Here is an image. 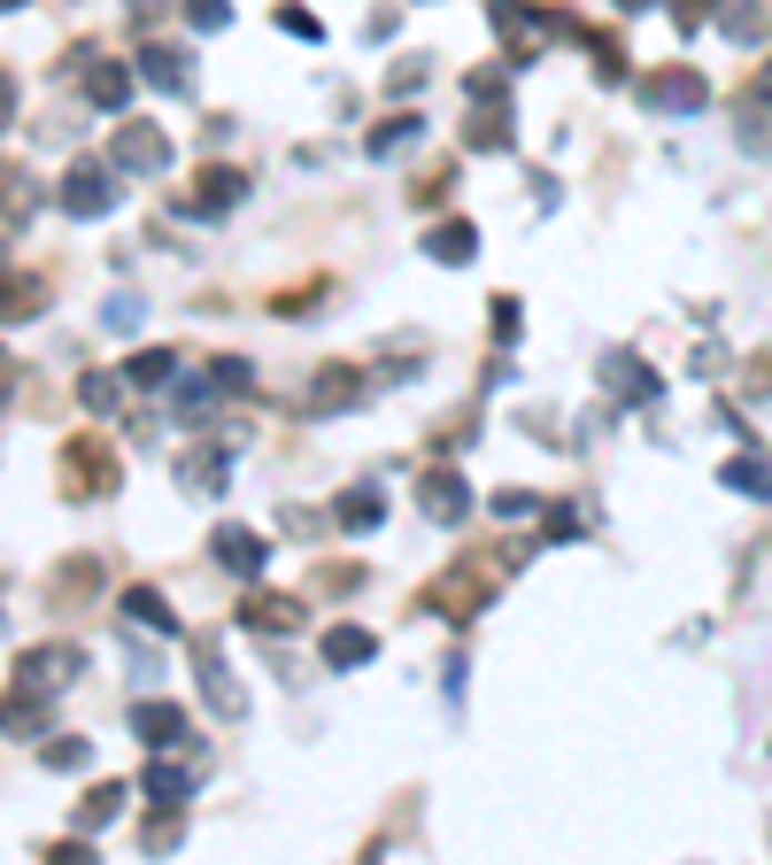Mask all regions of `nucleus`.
<instances>
[{"mask_svg": "<svg viewBox=\"0 0 772 865\" xmlns=\"http://www.w3.org/2000/svg\"><path fill=\"white\" fill-rule=\"evenodd\" d=\"M109 201H117V185H109L101 163H78V171L62 178V209H70V217H101Z\"/></svg>", "mask_w": 772, "mask_h": 865, "instance_id": "f257e3e1", "label": "nucleus"}, {"mask_svg": "<svg viewBox=\"0 0 772 865\" xmlns=\"http://www.w3.org/2000/svg\"><path fill=\"white\" fill-rule=\"evenodd\" d=\"M117 163H124V171H140V178H154L162 163H170V148H162V132H154V124H124V132H117Z\"/></svg>", "mask_w": 772, "mask_h": 865, "instance_id": "f03ea898", "label": "nucleus"}, {"mask_svg": "<svg viewBox=\"0 0 772 865\" xmlns=\"http://www.w3.org/2000/svg\"><path fill=\"white\" fill-rule=\"evenodd\" d=\"M217 564L224 572H263V541L248 525H217Z\"/></svg>", "mask_w": 772, "mask_h": 865, "instance_id": "7ed1b4c3", "label": "nucleus"}, {"mask_svg": "<svg viewBox=\"0 0 772 865\" xmlns=\"http://www.w3.org/2000/svg\"><path fill=\"white\" fill-rule=\"evenodd\" d=\"M463 511H471V503H463V480H457V472H433V480H425V519L457 525Z\"/></svg>", "mask_w": 772, "mask_h": 865, "instance_id": "20e7f679", "label": "nucleus"}, {"mask_svg": "<svg viewBox=\"0 0 772 865\" xmlns=\"http://www.w3.org/2000/svg\"><path fill=\"white\" fill-rule=\"evenodd\" d=\"M649 101H656V109H695V101H703V78H695V70H664V78L649 86Z\"/></svg>", "mask_w": 772, "mask_h": 865, "instance_id": "39448f33", "label": "nucleus"}, {"mask_svg": "<svg viewBox=\"0 0 772 865\" xmlns=\"http://www.w3.org/2000/svg\"><path fill=\"white\" fill-rule=\"evenodd\" d=\"M603 386H611V394H625V402H649V394H656V379H649L633 355H618L611 371H603Z\"/></svg>", "mask_w": 772, "mask_h": 865, "instance_id": "423d86ee", "label": "nucleus"}, {"mask_svg": "<svg viewBox=\"0 0 772 865\" xmlns=\"http://www.w3.org/2000/svg\"><path fill=\"white\" fill-rule=\"evenodd\" d=\"M363 657H371V634H363V626H332V634H324V665H363Z\"/></svg>", "mask_w": 772, "mask_h": 865, "instance_id": "0eeeda50", "label": "nucleus"}, {"mask_svg": "<svg viewBox=\"0 0 772 865\" xmlns=\"http://www.w3.org/2000/svg\"><path fill=\"white\" fill-rule=\"evenodd\" d=\"M355 386H363L355 371H324V379L309 386V410H340V402H355Z\"/></svg>", "mask_w": 772, "mask_h": 865, "instance_id": "6e6552de", "label": "nucleus"}, {"mask_svg": "<svg viewBox=\"0 0 772 865\" xmlns=\"http://www.w3.org/2000/svg\"><path fill=\"white\" fill-rule=\"evenodd\" d=\"M148 78L162 86V93H186V78H193V70L178 62V47H148Z\"/></svg>", "mask_w": 772, "mask_h": 865, "instance_id": "1a4fd4ad", "label": "nucleus"}, {"mask_svg": "<svg viewBox=\"0 0 772 865\" xmlns=\"http://www.w3.org/2000/svg\"><path fill=\"white\" fill-rule=\"evenodd\" d=\"M140 734H148V742H178V734H186V718H178L170 703H140Z\"/></svg>", "mask_w": 772, "mask_h": 865, "instance_id": "9d476101", "label": "nucleus"}, {"mask_svg": "<svg viewBox=\"0 0 772 865\" xmlns=\"http://www.w3.org/2000/svg\"><path fill=\"white\" fill-rule=\"evenodd\" d=\"M86 93H93V101H101V109H124V93H132V78H124V70H109V62H101V70H93V78H86Z\"/></svg>", "mask_w": 772, "mask_h": 865, "instance_id": "9b49d317", "label": "nucleus"}, {"mask_svg": "<svg viewBox=\"0 0 772 865\" xmlns=\"http://www.w3.org/2000/svg\"><path fill=\"white\" fill-rule=\"evenodd\" d=\"M232 201H240V178H232V171H209V185H201V201H193V209H209V217H217V209H232Z\"/></svg>", "mask_w": 772, "mask_h": 865, "instance_id": "f8f14e48", "label": "nucleus"}, {"mask_svg": "<svg viewBox=\"0 0 772 865\" xmlns=\"http://www.w3.org/2000/svg\"><path fill=\"white\" fill-rule=\"evenodd\" d=\"M124 611H132L140 626H154V634H170V611H162V595H148V587H132V595H124Z\"/></svg>", "mask_w": 772, "mask_h": 865, "instance_id": "ddd939ff", "label": "nucleus"}, {"mask_svg": "<svg viewBox=\"0 0 772 865\" xmlns=\"http://www.w3.org/2000/svg\"><path fill=\"white\" fill-rule=\"evenodd\" d=\"M433 255H441V263H471V224H441V232H433Z\"/></svg>", "mask_w": 772, "mask_h": 865, "instance_id": "4468645a", "label": "nucleus"}, {"mask_svg": "<svg viewBox=\"0 0 772 865\" xmlns=\"http://www.w3.org/2000/svg\"><path fill=\"white\" fill-rule=\"evenodd\" d=\"M148 796H154V804H186V773H178V765H154V773H148Z\"/></svg>", "mask_w": 772, "mask_h": 865, "instance_id": "2eb2a0df", "label": "nucleus"}, {"mask_svg": "<svg viewBox=\"0 0 772 865\" xmlns=\"http://www.w3.org/2000/svg\"><path fill=\"white\" fill-rule=\"evenodd\" d=\"M726 487H742V495H758V503H765V495H772L765 464H726Z\"/></svg>", "mask_w": 772, "mask_h": 865, "instance_id": "dca6fc26", "label": "nucleus"}, {"mask_svg": "<svg viewBox=\"0 0 772 865\" xmlns=\"http://www.w3.org/2000/svg\"><path fill=\"white\" fill-rule=\"evenodd\" d=\"M410 140H418V117H402V124L371 132V155H394V148H410Z\"/></svg>", "mask_w": 772, "mask_h": 865, "instance_id": "f3484780", "label": "nucleus"}, {"mask_svg": "<svg viewBox=\"0 0 772 865\" xmlns=\"http://www.w3.org/2000/svg\"><path fill=\"white\" fill-rule=\"evenodd\" d=\"M117 804H124V788H93V796H86V827H101V819H117Z\"/></svg>", "mask_w": 772, "mask_h": 865, "instance_id": "a211bd4d", "label": "nucleus"}, {"mask_svg": "<svg viewBox=\"0 0 772 865\" xmlns=\"http://www.w3.org/2000/svg\"><path fill=\"white\" fill-rule=\"evenodd\" d=\"M340 519H348V525H379V495H348V503H340Z\"/></svg>", "mask_w": 772, "mask_h": 865, "instance_id": "6ab92c4d", "label": "nucleus"}, {"mask_svg": "<svg viewBox=\"0 0 772 865\" xmlns=\"http://www.w3.org/2000/svg\"><path fill=\"white\" fill-rule=\"evenodd\" d=\"M132 379H170V355H162V348H148V355H132Z\"/></svg>", "mask_w": 772, "mask_h": 865, "instance_id": "aec40b11", "label": "nucleus"}, {"mask_svg": "<svg viewBox=\"0 0 772 865\" xmlns=\"http://www.w3.org/2000/svg\"><path fill=\"white\" fill-rule=\"evenodd\" d=\"M86 402H93V410H109V402H117V379H101V371H93V379H86Z\"/></svg>", "mask_w": 772, "mask_h": 865, "instance_id": "412c9836", "label": "nucleus"}, {"mask_svg": "<svg viewBox=\"0 0 772 865\" xmlns=\"http://www.w3.org/2000/svg\"><path fill=\"white\" fill-rule=\"evenodd\" d=\"M255 626H294V603H255Z\"/></svg>", "mask_w": 772, "mask_h": 865, "instance_id": "4be33fe9", "label": "nucleus"}, {"mask_svg": "<svg viewBox=\"0 0 772 865\" xmlns=\"http://www.w3.org/2000/svg\"><path fill=\"white\" fill-rule=\"evenodd\" d=\"M186 8H193V23H201V31H217V23H224V0H186Z\"/></svg>", "mask_w": 772, "mask_h": 865, "instance_id": "5701e85b", "label": "nucleus"}, {"mask_svg": "<svg viewBox=\"0 0 772 865\" xmlns=\"http://www.w3.org/2000/svg\"><path fill=\"white\" fill-rule=\"evenodd\" d=\"M8 101H16V93H8V78H0V117H8Z\"/></svg>", "mask_w": 772, "mask_h": 865, "instance_id": "b1692460", "label": "nucleus"}]
</instances>
